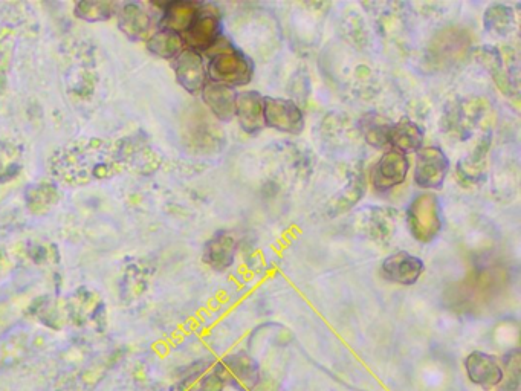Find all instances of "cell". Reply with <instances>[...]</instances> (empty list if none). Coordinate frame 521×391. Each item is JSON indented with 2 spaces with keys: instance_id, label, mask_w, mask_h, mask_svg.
I'll return each mask as SVG.
<instances>
[{
  "instance_id": "obj_1",
  "label": "cell",
  "mask_w": 521,
  "mask_h": 391,
  "mask_svg": "<svg viewBox=\"0 0 521 391\" xmlns=\"http://www.w3.org/2000/svg\"><path fill=\"white\" fill-rule=\"evenodd\" d=\"M115 146H107L98 139H86L62 150L52 161V169L62 181L71 185H86L92 181H106L120 172Z\"/></svg>"
},
{
  "instance_id": "obj_2",
  "label": "cell",
  "mask_w": 521,
  "mask_h": 391,
  "mask_svg": "<svg viewBox=\"0 0 521 391\" xmlns=\"http://www.w3.org/2000/svg\"><path fill=\"white\" fill-rule=\"evenodd\" d=\"M207 77L211 83L239 88L250 85L254 75V65L248 55L234 48L222 37L213 48L208 49Z\"/></svg>"
},
{
  "instance_id": "obj_3",
  "label": "cell",
  "mask_w": 521,
  "mask_h": 391,
  "mask_svg": "<svg viewBox=\"0 0 521 391\" xmlns=\"http://www.w3.org/2000/svg\"><path fill=\"white\" fill-rule=\"evenodd\" d=\"M407 225L411 236L418 242L430 243L439 236L444 225L442 205L436 194L421 193L407 208Z\"/></svg>"
},
{
  "instance_id": "obj_4",
  "label": "cell",
  "mask_w": 521,
  "mask_h": 391,
  "mask_svg": "<svg viewBox=\"0 0 521 391\" xmlns=\"http://www.w3.org/2000/svg\"><path fill=\"white\" fill-rule=\"evenodd\" d=\"M450 172V159L441 147H422L416 152L415 182L424 190H441Z\"/></svg>"
},
{
  "instance_id": "obj_5",
  "label": "cell",
  "mask_w": 521,
  "mask_h": 391,
  "mask_svg": "<svg viewBox=\"0 0 521 391\" xmlns=\"http://www.w3.org/2000/svg\"><path fill=\"white\" fill-rule=\"evenodd\" d=\"M265 127L277 132L300 135L305 130V115L295 101L288 98L263 97Z\"/></svg>"
},
{
  "instance_id": "obj_6",
  "label": "cell",
  "mask_w": 521,
  "mask_h": 391,
  "mask_svg": "<svg viewBox=\"0 0 521 391\" xmlns=\"http://www.w3.org/2000/svg\"><path fill=\"white\" fill-rule=\"evenodd\" d=\"M214 372L224 379L225 385L237 388L239 391H251L256 388L260 379L257 362L246 353H233L217 362Z\"/></svg>"
},
{
  "instance_id": "obj_7",
  "label": "cell",
  "mask_w": 521,
  "mask_h": 391,
  "mask_svg": "<svg viewBox=\"0 0 521 391\" xmlns=\"http://www.w3.org/2000/svg\"><path fill=\"white\" fill-rule=\"evenodd\" d=\"M182 37L185 48L193 49L199 54L207 52L222 39L221 17L211 5L202 4L201 13Z\"/></svg>"
},
{
  "instance_id": "obj_8",
  "label": "cell",
  "mask_w": 521,
  "mask_h": 391,
  "mask_svg": "<svg viewBox=\"0 0 521 391\" xmlns=\"http://www.w3.org/2000/svg\"><path fill=\"white\" fill-rule=\"evenodd\" d=\"M115 155L121 167H127L133 172L144 173V175L156 172L161 164V159L146 143V139L138 136L121 139L120 143L115 144Z\"/></svg>"
},
{
  "instance_id": "obj_9",
  "label": "cell",
  "mask_w": 521,
  "mask_h": 391,
  "mask_svg": "<svg viewBox=\"0 0 521 391\" xmlns=\"http://www.w3.org/2000/svg\"><path fill=\"white\" fill-rule=\"evenodd\" d=\"M410 172V161L402 153L389 150L379 158L372 170V185L379 193L393 190L404 184Z\"/></svg>"
},
{
  "instance_id": "obj_10",
  "label": "cell",
  "mask_w": 521,
  "mask_h": 391,
  "mask_svg": "<svg viewBox=\"0 0 521 391\" xmlns=\"http://www.w3.org/2000/svg\"><path fill=\"white\" fill-rule=\"evenodd\" d=\"M176 81L190 94H199L208 83L204 57L193 49L185 48L173 63Z\"/></svg>"
},
{
  "instance_id": "obj_11",
  "label": "cell",
  "mask_w": 521,
  "mask_h": 391,
  "mask_svg": "<svg viewBox=\"0 0 521 391\" xmlns=\"http://www.w3.org/2000/svg\"><path fill=\"white\" fill-rule=\"evenodd\" d=\"M424 271L425 263L407 251L390 254L381 265L382 277L393 285H415Z\"/></svg>"
},
{
  "instance_id": "obj_12",
  "label": "cell",
  "mask_w": 521,
  "mask_h": 391,
  "mask_svg": "<svg viewBox=\"0 0 521 391\" xmlns=\"http://www.w3.org/2000/svg\"><path fill=\"white\" fill-rule=\"evenodd\" d=\"M117 23L121 33L133 42H143L152 36L153 20L149 11L138 2L117 5Z\"/></svg>"
},
{
  "instance_id": "obj_13",
  "label": "cell",
  "mask_w": 521,
  "mask_h": 391,
  "mask_svg": "<svg viewBox=\"0 0 521 391\" xmlns=\"http://www.w3.org/2000/svg\"><path fill=\"white\" fill-rule=\"evenodd\" d=\"M239 242L230 231H217L204 245L202 260L208 268L216 272H224L233 266L236 260Z\"/></svg>"
},
{
  "instance_id": "obj_14",
  "label": "cell",
  "mask_w": 521,
  "mask_h": 391,
  "mask_svg": "<svg viewBox=\"0 0 521 391\" xmlns=\"http://www.w3.org/2000/svg\"><path fill=\"white\" fill-rule=\"evenodd\" d=\"M466 375L473 384L491 390L502 384L503 370L497 358L485 352H473L465 359Z\"/></svg>"
},
{
  "instance_id": "obj_15",
  "label": "cell",
  "mask_w": 521,
  "mask_h": 391,
  "mask_svg": "<svg viewBox=\"0 0 521 391\" xmlns=\"http://www.w3.org/2000/svg\"><path fill=\"white\" fill-rule=\"evenodd\" d=\"M201 8V2H195V0H173V2L162 4L159 26L162 30L173 31V33L184 36L201 13Z\"/></svg>"
},
{
  "instance_id": "obj_16",
  "label": "cell",
  "mask_w": 521,
  "mask_h": 391,
  "mask_svg": "<svg viewBox=\"0 0 521 391\" xmlns=\"http://www.w3.org/2000/svg\"><path fill=\"white\" fill-rule=\"evenodd\" d=\"M477 62L489 72L492 80L496 83L497 88L506 95L512 97L517 92L518 86L512 80L511 69L506 66L502 52L494 46H482L474 52Z\"/></svg>"
},
{
  "instance_id": "obj_17",
  "label": "cell",
  "mask_w": 521,
  "mask_h": 391,
  "mask_svg": "<svg viewBox=\"0 0 521 391\" xmlns=\"http://www.w3.org/2000/svg\"><path fill=\"white\" fill-rule=\"evenodd\" d=\"M236 118L240 129L248 135H257L265 129L263 117V95L257 91H243L237 94Z\"/></svg>"
},
{
  "instance_id": "obj_18",
  "label": "cell",
  "mask_w": 521,
  "mask_h": 391,
  "mask_svg": "<svg viewBox=\"0 0 521 391\" xmlns=\"http://www.w3.org/2000/svg\"><path fill=\"white\" fill-rule=\"evenodd\" d=\"M201 94L205 106L217 120L231 123L236 118V100L239 94L236 89L208 81Z\"/></svg>"
},
{
  "instance_id": "obj_19",
  "label": "cell",
  "mask_w": 521,
  "mask_h": 391,
  "mask_svg": "<svg viewBox=\"0 0 521 391\" xmlns=\"http://www.w3.org/2000/svg\"><path fill=\"white\" fill-rule=\"evenodd\" d=\"M360 225L369 239L379 243L389 242L395 236L396 211L384 207L369 208L364 211Z\"/></svg>"
},
{
  "instance_id": "obj_20",
  "label": "cell",
  "mask_w": 521,
  "mask_h": 391,
  "mask_svg": "<svg viewBox=\"0 0 521 391\" xmlns=\"http://www.w3.org/2000/svg\"><path fill=\"white\" fill-rule=\"evenodd\" d=\"M424 130L418 123L408 117H402L398 123L392 124L389 135V146L402 155L419 152L424 147Z\"/></svg>"
},
{
  "instance_id": "obj_21",
  "label": "cell",
  "mask_w": 521,
  "mask_h": 391,
  "mask_svg": "<svg viewBox=\"0 0 521 391\" xmlns=\"http://www.w3.org/2000/svg\"><path fill=\"white\" fill-rule=\"evenodd\" d=\"M491 147V133H486L465 158L457 162V175L466 184H477L485 175L486 156Z\"/></svg>"
},
{
  "instance_id": "obj_22",
  "label": "cell",
  "mask_w": 521,
  "mask_h": 391,
  "mask_svg": "<svg viewBox=\"0 0 521 391\" xmlns=\"http://www.w3.org/2000/svg\"><path fill=\"white\" fill-rule=\"evenodd\" d=\"M482 114L483 110L471 101H460V103L450 106V110H447V117H445L442 126L445 127L447 132H456L468 136Z\"/></svg>"
},
{
  "instance_id": "obj_23",
  "label": "cell",
  "mask_w": 521,
  "mask_h": 391,
  "mask_svg": "<svg viewBox=\"0 0 521 391\" xmlns=\"http://www.w3.org/2000/svg\"><path fill=\"white\" fill-rule=\"evenodd\" d=\"M517 20L509 5L491 4L483 14V28L489 36L506 39L514 33Z\"/></svg>"
},
{
  "instance_id": "obj_24",
  "label": "cell",
  "mask_w": 521,
  "mask_h": 391,
  "mask_svg": "<svg viewBox=\"0 0 521 391\" xmlns=\"http://www.w3.org/2000/svg\"><path fill=\"white\" fill-rule=\"evenodd\" d=\"M60 201V191L51 182H37L25 190V205L30 213L43 216L54 210Z\"/></svg>"
},
{
  "instance_id": "obj_25",
  "label": "cell",
  "mask_w": 521,
  "mask_h": 391,
  "mask_svg": "<svg viewBox=\"0 0 521 391\" xmlns=\"http://www.w3.org/2000/svg\"><path fill=\"white\" fill-rule=\"evenodd\" d=\"M184 49V37L181 34L162 28L155 31L147 40V51L162 60H175Z\"/></svg>"
},
{
  "instance_id": "obj_26",
  "label": "cell",
  "mask_w": 521,
  "mask_h": 391,
  "mask_svg": "<svg viewBox=\"0 0 521 391\" xmlns=\"http://www.w3.org/2000/svg\"><path fill=\"white\" fill-rule=\"evenodd\" d=\"M364 193H366V179H364V175H361V173H356L350 179L347 187L340 194H337V198L327 208L329 217L340 216V214H344L350 208L355 207L361 201V198H364Z\"/></svg>"
},
{
  "instance_id": "obj_27",
  "label": "cell",
  "mask_w": 521,
  "mask_h": 391,
  "mask_svg": "<svg viewBox=\"0 0 521 391\" xmlns=\"http://www.w3.org/2000/svg\"><path fill=\"white\" fill-rule=\"evenodd\" d=\"M360 129L364 139H366V143L373 149H384V147L389 146L392 123L386 120V118L375 114L366 115L361 120Z\"/></svg>"
},
{
  "instance_id": "obj_28",
  "label": "cell",
  "mask_w": 521,
  "mask_h": 391,
  "mask_svg": "<svg viewBox=\"0 0 521 391\" xmlns=\"http://www.w3.org/2000/svg\"><path fill=\"white\" fill-rule=\"evenodd\" d=\"M117 5L100 0H81L74 7V16L88 23L107 22L117 13Z\"/></svg>"
},
{
  "instance_id": "obj_29",
  "label": "cell",
  "mask_w": 521,
  "mask_h": 391,
  "mask_svg": "<svg viewBox=\"0 0 521 391\" xmlns=\"http://www.w3.org/2000/svg\"><path fill=\"white\" fill-rule=\"evenodd\" d=\"M503 379L499 391H518L521 382V353L514 349L503 358Z\"/></svg>"
},
{
  "instance_id": "obj_30",
  "label": "cell",
  "mask_w": 521,
  "mask_h": 391,
  "mask_svg": "<svg viewBox=\"0 0 521 391\" xmlns=\"http://www.w3.org/2000/svg\"><path fill=\"white\" fill-rule=\"evenodd\" d=\"M225 382L216 372L207 373L204 378L199 379L195 391H224Z\"/></svg>"
},
{
  "instance_id": "obj_31",
  "label": "cell",
  "mask_w": 521,
  "mask_h": 391,
  "mask_svg": "<svg viewBox=\"0 0 521 391\" xmlns=\"http://www.w3.org/2000/svg\"><path fill=\"white\" fill-rule=\"evenodd\" d=\"M28 256H30V259L33 260V262L40 265V263L49 260V248H46V246L43 245L30 246V249H28Z\"/></svg>"
}]
</instances>
